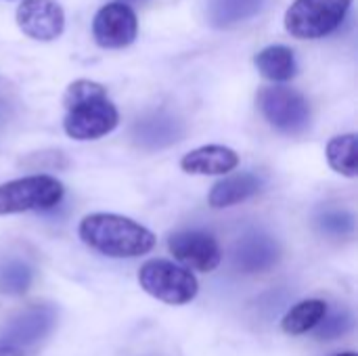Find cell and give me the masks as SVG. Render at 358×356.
<instances>
[{
	"label": "cell",
	"mask_w": 358,
	"mask_h": 356,
	"mask_svg": "<svg viewBox=\"0 0 358 356\" xmlns=\"http://www.w3.org/2000/svg\"><path fill=\"white\" fill-rule=\"evenodd\" d=\"M254 63H256L258 71L271 82H287L298 71L294 50L283 44H271L266 48H262L256 55Z\"/></svg>",
	"instance_id": "cell-15"
},
{
	"label": "cell",
	"mask_w": 358,
	"mask_h": 356,
	"mask_svg": "<svg viewBox=\"0 0 358 356\" xmlns=\"http://www.w3.org/2000/svg\"><path fill=\"white\" fill-rule=\"evenodd\" d=\"M136 15L124 2H109L101 6L92 19V36L103 48H126L136 40Z\"/></svg>",
	"instance_id": "cell-8"
},
{
	"label": "cell",
	"mask_w": 358,
	"mask_h": 356,
	"mask_svg": "<svg viewBox=\"0 0 358 356\" xmlns=\"http://www.w3.org/2000/svg\"><path fill=\"white\" fill-rule=\"evenodd\" d=\"M262 189V178L252 174V172H239V174H231L227 178H222L220 183H216L210 191L208 204L214 210H222V208H231L237 206L250 197H254L256 193H260Z\"/></svg>",
	"instance_id": "cell-14"
},
{
	"label": "cell",
	"mask_w": 358,
	"mask_h": 356,
	"mask_svg": "<svg viewBox=\"0 0 358 356\" xmlns=\"http://www.w3.org/2000/svg\"><path fill=\"white\" fill-rule=\"evenodd\" d=\"M63 105L67 109L63 130L73 141H96L113 132L120 124V113L99 82H71L63 94Z\"/></svg>",
	"instance_id": "cell-1"
},
{
	"label": "cell",
	"mask_w": 358,
	"mask_h": 356,
	"mask_svg": "<svg viewBox=\"0 0 358 356\" xmlns=\"http://www.w3.org/2000/svg\"><path fill=\"white\" fill-rule=\"evenodd\" d=\"M281 258L279 243L266 233H248L243 235L233 250V266L243 275H256L271 271Z\"/></svg>",
	"instance_id": "cell-11"
},
{
	"label": "cell",
	"mask_w": 358,
	"mask_h": 356,
	"mask_svg": "<svg viewBox=\"0 0 358 356\" xmlns=\"http://www.w3.org/2000/svg\"><path fill=\"white\" fill-rule=\"evenodd\" d=\"M319 340H336L352 329V313L348 308H336L325 313L321 323L315 327Z\"/></svg>",
	"instance_id": "cell-20"
},
{
	"label": "cell",
	"mask_w": 358,
	"mask_h": 356,
	"mask_svg": "<svg viewBox=\"0 0 358 356\" xmlns=\"http://www.w3.org/2000/svg\"><path fill=\"white\" fill-rule=\"evenodd\" d=\"M325 313H327V304L323 300L317 298L302 300L283 317L281 327L287 336H304L321 323Z\"/></svg>",
	"instance_id": "cell-17"
},
{
	"label": "cell",
	"mask_w": 358,
	"mask_h": 356,
	"mask_svg": "<svg viewBox=\"0 0 358 356\" xmlns=\"http://www.w3.org/2000/svg\"><path fill=\"white\" fill-rule=\"evenodd\" d=\"M2 118H4V105L0 103V120H2Z\"/></svg>",
	"instance_id": "cell-25"
},
{
	"label": "cell",
	"mask_w": 358,
	"mask_h": 356,
	"mask_svg": "<svg viewBox=\"0 0 358 356\" xmlns=\"http://www.w3.org/2000/svg\"><path fill=\"white\" fill-rule=\"evenodd\" d=\"M358 141L357 134H340V136H334L329 143H327V162L329 166L342 174V176H348V178H355L358 174Z\"/></svg>",
	"instance_id": "cell-18"
},
{
	"label": "cell",
	"mask_w": 358,
	"mask_h": 356,
	"mask_svg": "<svg viewBox=\"0 0 358 356\" xmlns=\"http://www.w3.org/2000/svg\"><path fill=\"white\" fill-rule=\"evenodd\" d=\"M63 199V185L48 174L23 176L0 185V216L50 210Z\"/></svg>",
	"instance_id": "cell-5"
},
{
	"label": "cell",
	"mask_w": 358,
	"mask_h": 356,
	"mask_svg": "<svg viewBox=\"0 0 358 356\" xmlns=\"http://www.w3.org/2000/svg\"><path fill=\"white\" fill-rule=\"evenodd\" d=\"M15 19L19 29L36 42H52L65 29V13L57 0H23Z\"/></svg>",
	"instance_id": "cell-9"
},
{
	"label": "cell",
	"mask_w": 358,
	"mask_h": 356,
	"mask_svg": "<svg viewBox=\"0 0 358 356\" xmlns=\"http://www.w3.org/2000/svg\"><path fill=\"white\" fill-rule=\"evenodd\" d=\"M258 107L264 120L283 134H300L310 124V105L294 88L268 86L258 94Z\"/></svg>",
	"instance_id": "cell-6"
},
{
	"label": "cell",
	"mask_w": 358,
	"mask_h": 356,
	"mask_svg": "<svg viewBox=\"0 0 358 356\" xmlns=\"http://www.w3.org/2000/svg\"><path fill=\"white\" fill-rule=\"evenodd\" d=\"M78 235L88 248L109 258H138L149 254L155 245V235L147 227L107 212L84 216Z\"/></svg>",
	"instance_id": "cell-2"
},
{
	"label": "cell",
	"mask_w": 358,
	"mask_h": 356,
	"mask_svg": "<svg viewBox=\"0 0 358 356\" xmlns=\"http://www.w3.org/2000/svg\"><path fill=\"white\" fill-rule=\"evenodd\" d=\"M115 2H124V4H130V2H145V0H115Z\"/></svg>",
	"instance_id": "cell-23"
},
{
	"label": "cell",
	"mask_w": 358,
	"mask_h": 356,
	"mask_svg": "<svg viewBox=\"0 0 358 356\" xmlns=\"http://www.w3.org/2000/svg\"><path fill=\"white\" fill-rule=\"evenodd\" d=\"M352 0H294L285 13V29L300 40L331 34L346 19Z\"/></svg>",
	"instance_id": "cell-4"
},
{
	"label": "cell",
	"mask_w": 358,
	"mask_h": 356,
	"mask_svg": "<svg viewBox=\"0 0 358 356\" xmlns=\"http://www.w3.org/2000/svg\"><path fill=\"white\" fill-rule=\"evenodd\" d=\"M57 325V308L50 304H31L13 315L0 327V346L25 350L46 340Z\"/></svg>",
	"instance_id": "cell-7"
},
{
	"label": "cell",
	"mask_w": 358,
	"mask_h": 356,
	"mask_svg": "<svg viewBox=\"0 0 358 356\" xmlns=\"http://www.w3.org/2000/svg\"><path fill=\"white\" fill-rule=\"evenodd\" d=\"M182 134H185L182 122L166 111H153L149 115H143L132 128L134 143L147 151L170 147L176 141H180Z\"/></svg>",
	"instance_id": "cell-12"
},
{
	"label": "cell",
	"mask_w": 358,
	"mask_h": 356,
	"mask_svg": "<svg viewBox=\"0 0 358 356\" xmlns=\"http://www.w3.org/2000/svg\"><path fill=\"white\" fill-rule=\"evenodd\" d=\"M0 356H23V353H21V350H17V348L0 346Z\"/></svg>",
	"instance_id": "cell-22"
},
{
	"label": "cell",
	"mask_w": 358,
	"mask_h": 356,
	"mask_svg": "<svg viewBox=\"0 0 358 356\" xmlns=\"http://www.w3.org/2000/svg\"><path fill=\"white\" fill-rule=\"evenodd\" d=\"M319 227L323 233L331 237H348L355 231V218L342 210H329L319 218Z\"/></svg>",
	"instance_id": "cell-21"
},
{
	"label": "cell",
	"mask_w": 358,
	"mask_h": 356,
	"mask_svg": "<svg viewBox=\"0 0 358 356\" xmlns=\"http://www.w3.org/2000/svg\"><path fill=\"white\" fill-rule=\"evenodd\" d=\"M138 283L151 298L170 306L189 304L199 292V283L191 271L159 258L147 260L141 266Z\"/></svg>",
	"instance_id": "cell-3"
},
{
	"label": "cell",
	"mask_w": 358,
	"mask_h": 356,
	"mask_svg": "<svg viewBox=\"0 0 358 356\" xmlns=\"http://www.w3.org/2000/svg\"><path fill=\"white\" fill-rule=\"evenodd\" d=\"M34 281V271L23 260H4L0 264V294L21 296L29 290Z\"/></svg>",
	"instance_id": "cell-19"
},
{
	"label": "cell",
	"mask_w": 358,
	"mask_h": 356,
	"mask_svg": "<svg viewBox=\"0 0 358 356\" xmlns=\"http://www.w3.org/2000/svg\"><path fill=\"white\" fill-rule=\"evenodd\" d=\"M336 356H357V353H352V350H348V353H340V355Z\"/></svg>",
	"instance_id": "cell-24"
},
{
	"label": "cell",
	"mask_w": 358,
	"mask_h": 356,
	"mask_svg": "<svg viewBox=\"0 0 358 356\" xmlns=\"http://www.w3.org/2000/svg\"><path fill=\"white\" fill-rule=\"evenodd\" d=\"M239 164V155L224 145H203L193 151H189L180 159V168L187 174H199V176H216V174H229Z\"/></svg>",
	"instance_id": "cell-13"
},
{
	"label": "cell",
	"mask_w": 358,
	"mask_h": 356,
	"mask_svg": "<svg viewBox=\"0 0 358 356\" xmlns=\"http://www.w3.org/2000/svg\"><path fill=\"white\" fill-rule=\"evenodd\" d=\"M168 250L176 260L199 273L216 271L222 260L218 241L206 231H178L168 237Z\"/></svg>",
	"instance_id": "cell-10"
},
{
	"label": "cell",
	"mask_w": 358,
	"mask_h": 356,
	"mask_svg": "<svg viewBox=\"0 0 358 356\" xmlns=\"http://www.w3.org/2000/svg\"><path fill=\"white\" fill-rule=\"evenodd\" d=\"M266 0H210L208 19L214 27H231L237 25L262 10Z\"/></svg>",
	"instance_id": "cell-16"
}]
</instances>
